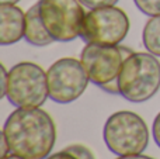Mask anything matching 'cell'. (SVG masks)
<instances>
[{"label":"cell","instance_id":"3957f363","mask_svg":"<svg viewBox=\"0 0 160 159\" xmlns=\"http://www.w3.org/2000/svg\"><path fill=\"white\" fill-rule=\"evenodd\" d=\"M102 138L114 155H141L149 145V130L141 115L124 110L107 118Z\"/></svg>","mask_w":160,"mask_h":159},{"label":"cell","instance_id":"7c38bea8","mask_svg":"<svg viewBox=\"0 0 160 159\" xmlns=\"http://www.w3.org/2000/svg\"><path fill=\"white\" fill-rule=\"evenodd\" d=\"M133 3L146 16H160V0H133Z\"/></svg>","mask_w":160,"mask_h":159},{"label":"cell","instance_id":"9a60e30c","mask_svg":"<svg viewBox=\"0 0 160 159\" xmlns=\"http://www.w3.org/2000/svg\"><path fill=\"white\" fill-rule=\"evenodd\" d=\"M152 134H153V140H155L156 145L160 148V113L155 117L153 121V127H152Z\"/></svg>","mask_w":160,"mask_h":159},{"label":"cell","instance_id":"d6986e66","mask_svg":"<svg viewBox=\"0 0 160 159\" xmlns=\"http://www.w3.org/2000/svg\"><path fill=\"white\" fill-rule=\"evenodd\" d=\"M117 159H153V158L141 154V155H127V156H118Z\"/></svg>","mask_w":160,"mask_h":159},{"label":"cell","instance_id":"8fae6325","mask_svg":"<svg viewBox=\"0 0 160 159\" xmlns=\"http://www.w3.org/2000/svg\"><path fill=\"white\" fill-rule=\"evenodd\" d=\"M142 41L148 52L160 58V16L150 17L142 33Z\"/></svg>","mask_w":160,"mask_h":159},{"label":"cell","instance_id":"2e32d148","mask_svg":"<svg viewBox=\"0 0 160 159\" xmlns=\"http://www.w3.org/2000/svg\"><path fill=\"white\" fill-rule=\"evenodd\" d=\"M45 159H78L75 156V155H72L70 152H68V151H59V152H56V154H52V155H49L48 158H45Z\"/></svg>","mask_w":160,"mask_h":159},{"label":"cell","instance_id":"7a4b0ae2","mask_svg":"<svg viewBox=\"0 0 160 159\" xmlns=\"http://www.w3.org/2000/svg\"><path fill=\"white\" fill-rule=\"evenodd\" d=\"M160 89V62L150 52H132L118 76L119 96L131 103H143Z\"/></svg>","mask_w":160,"mask_h":159},{"label":"cell","instance_id":"277c9868","mask_svg":"<svg viewBox=\"0 0 160 159\" xmlns=\"http://www.w3.org/2000/svg\"><path fill=\"white\" fill-rule=\"evenodd\" d=\"M6 97L13 106L41 107L49 97L45 70L34 62H20L8 70Z\"/></svg>","mask_w":160,"mask_h":159},{"label":"cell","instance_id":"e0dca14e","mask_svg":"<svg viewBox=\"0 0 160 159\" xmlns=\"http://www.w3.org/2000/svg\"><path fill=\"white\" fill-rule=\"evenodd\" d=\"M2 68V96L6 97V92H7V83H8V72L6 70V68L0 66Z\"/></svg>","mask_w":160,"mask_h":159},{"label":"cell","instance_id":"4fadbf2b","mask_svg":"<svg viewBox=\"0 0 160 159\" xmlns=\"http://www.w3.org/2000/svg\"><path fill=\"white\" fill-rule=\"evenodd\" d=\"M65 151L70 152L72 155H75L78 159H96L93 155V152L87 148V146L82 145V144H73L65 148Z\"/></svg>","mask_w":160,"mask_h":159},{"label":"cell","instance_id":"5b68a950","mask_svg":"<svg viewBox=\"0 0 160 159\" xmlns=\"http://www.w3.org/2000/svg\"><path fill=\"white\" fill-rule=\"evenodd\" d=\"M129 31L127 13L115 6L91 8L83 20L80 38L86 44L118 45Z\"/></svg>","mask_w":160,"mask_h":159},{"label":"cell","instance_id":"44dd1931","mask_svg":"<svg viewBox=\"0 0 160 159\" xmlns=\"http://www.w3.org/2000/svg\"><path fill=\"white\" fill-rule=\"evenodd\" d=\"M20 0H0V3H6V4H16Z\"/></svg>","mask_w":160,"mask_h":159},{"label":"cell","instance_id":"5bb4252c","mask_svg":"<svg viewBox=\"0 0 160 159\" xmlns=\"http://www.w3.org/2000/svg\"><path fill=\"white\" fill-rule=\"evenodd\" d=\"M79 2L87 8H98V7L115 6L118 3V0H79Z\"/></svg>","mask_w":160,"mask_h":159},{"label":"cell","instance_id":"52a82bcc","mask_svg":"<svg viewBox=\"0 0 160 159\" xmlns=\"http://www.w3.org/2000/svg\"><path fill=\"white\" fill-rule=\"evenodd\" d=\"M131 54L129 48L121 45L87 44L82 51L80 61L91 83L102 87L118 80L122 65Z\"/></svg>","mask_w":160,"mask_h":159},{"label":"cell","instance_id":"9c48e42d","mask_svg":"<svg viewBox=\"0 0 160 159\" xmlns=\"http://www.w3.org/2000/svg\"><path fill=\"white\" fill-rule=\"evenodd\" d=\"M25 35V14L16 4H0V44L13 45Z\"/></svg>","mask_w":160,"mask_h":159},{"label":"cell","instance_id":"ffe728a7","mask_svg":"<svg viewBox=\"0 0 160 159\" xmlns=\"http://www.w3.org/2000/svg\"><path fill=\"white\" fill-rule=\"evenodd\" d=\"M2 159H24V158H21V156H18V155H14V154H8L7 156H3Z\"/></svg>","mask_w":160,"mask_h":159},{"label":"cell","instance_id":"ac0fdd59","mask_svg":"<svg viewBox=\"0 0 160 159\" xmlns=\"http://www.w3.org/2000/svg\"><path fill=\"white\" fill-rule=\"evenodd\" d=\"M10 154V145H8V141L6 138V135L2 132V158L7 156Z\"/></svg>","mask_w":160,"mask_h":159},{"label":"cell","instance_id":"8992f818","mask_svg":"<svg viewBox=\"0 0 160 159\" xmlns=\"http://www.w3.org/2000/svg\"><path fill=\"white\" fill-rule=\"evenodd\" d=\"M39 14L47 31L58 42L80 37L84 8L79 0H39Z\"/></svg>","mask_w":160,"mask_h":159},{"label":"cell","instance_id":"ba28073f","mask_svg":"<svg viewBox=\"0 0 160 159\" xmlns=\"http://www.w3.org/2000/svg\"><path fill=\"white\" fill-rule=\"evenodd\" d=\"M47 78L49 99L59 104L78 100L90 82L82 61L75 58H62L53 62L47 70Z\"/></svg>","mask_w":160,"mask_h":159},{"label":"cell","instance_id":"30bf717a","mask_svg":"<svg viewBox=\"0 0 160 159\" xmlns=\"http://www.w3.org/2000/svg\"><path fill=\"white\" fill-rule=\"evenodd\" d=\"M25 41L34 47H47L52 44L55 39L51 37V34L47 31L44 23H42L41 14H39L38 3L32 7L28 8L25 13Z\"/></svg>","mask_w":160,"mask_h":159},{"label":"cell","instance_id":"6da1fadb","mask_svg":"<svg viewBox=\"0 0 160 159\" xmlns=\"http://www.w3.org/2000/svg\"><path fill=\"white\" fill-rule=\"evenodd\" d=\"M10 152L24 159H45L56 142V127L52 117L39 107H17L3 127Z\"/></svg>","mask_w":160,"mask_h":159}]
</instances>
